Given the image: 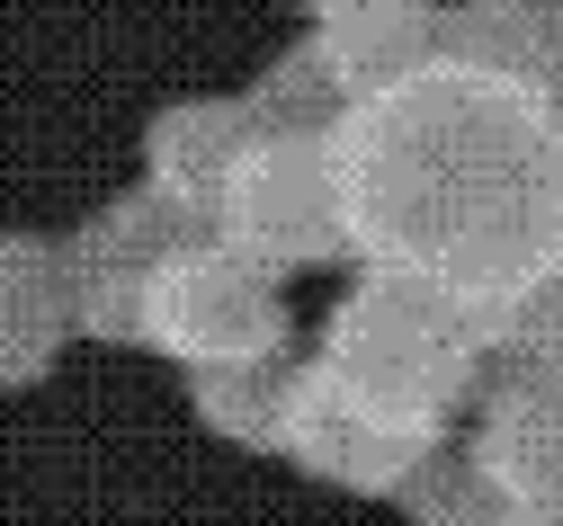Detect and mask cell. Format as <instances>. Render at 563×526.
Wrapping results in <instances>:
<instances>
[{"label": "cell", "instance_id": "cell-7", "mask_svg": "<svg viewBox=\"0 0 563 526\" xmlns=\"http://www.w3.org/2000/svg\"><path fill=\"white\" fill-rule=\"evenodd\" d=\"M277 456H287L296 473H313V482H331V491L394 500V491L420 473V456H430V446H411V437L376 428L367 411L331 402L313 374H305V357H296V402H287V446H277Z\"/></svg>", "mask_w": 563, "mask_h": 526}, {"label": "cell", "instance_id": "cell-9", "mask_svg": "<svg viewBox=\"0 0 563 526\" xmlns=\"http://www.w3.org/2000/svg\"><path fill=\"white\" fill-rule=\"evenodd\" d=\"M188 402H197L206 437L277 456V446H287V402H296V348L233 357V366H188Z\"/></svg>", "mask_w": 563, "mask_h": 526}, {"label": "cell", "instance_id": "cell-10", "mask_svg": "<svg viewBox=\"0 0 563 526\" xmlns=\"http://www.w3.org/2000/svg\"><path fill=\"white\" fill-rule=\"evenodd\" d=\"M251 134H260L251 108H170V116L153 125V188L179 197L188 214H206Z\"/></svg>", "mask_w": 563, "mask_h": 526}, {"label": "cell", "instance_id": "cell-3", "mask_svg": "<svg viewBox=\"0 0 563 526\" xmlns=\"http://www.w3.org/2000/svg\"><path fill=\"white\" fill-rule=\"evenodd\" d=\"M206 233L233 242L242 259H260L268 277H296V268L349 259L322 125H260V134L242 143V161L224 170L216 205H206Z\"/></svg>", "mask_w": 563, "mask_h": 526}, {"label": "cell", "instance_id": "cell-4", "mask_svg": "<svg viewBox=\"0 0 563 526\" xmlns=\"http://www.w3.org/2000/svg\"><path fill=\"white\" fill-rule=\"evenodd\" d=\"M134 348L170 357L179 374H188V366H233V357L296 348L287 286H277L260 259H242L233 242L197 233V242H188V250L162 268L153 304H144V339H134Z\"/></svg>", "mask_w": 563, "mask_h": 526}, {"label": "cell", "instance_id": "cell-12", "mask_svg": "<svg viewBox=\"0 0 563 526\" xmlns=\"http://www.w3.org/2000/svg\"><path fill=\"white\" fill-rule=\"evenodd\" d=\"M501 357H519V366H537V374H554V384H563V268H554V286L537 294V304L510 322Z\"/></svg>", "mask_w": 563, "mask_h": 526}, {"label": "cell", "instance_id": "cell-5", "mask_svg": "<svg viewBox=\"0 0 563 526\" xmlns=\"http://www.w3.org/2000/svg\"><path fill=\"white\" fill-rule=\"evenodd\" d=\"M206 233V214H188L179 197L162 188H134L117 205H99L73 242H63V268H73V313L90 339L108 348H134L144 339V304H153V286L162 268Z\"/></svg>", "mask_w": 563, "mask_h": 526}, {"label": "cell", "instance_id": "cell-8", "mask_svg": "<svg viewBox=\"0 0 563 526\" xmlns=\"http://www.w3.org/2000/svg\"><path fill=\"white\" fill-rule=\"evenodd\" d=\"M73 339H81V313H73L63 250L36 233H0V393L45 384Z\"/></svg>", "mask_w": 563, "mask_h": 526}, {"label": "cell", "instance_id": "cell-11", "mask_svg": "<svg viewBox=\"0 0 563 526\" xmlns=\"http://www.w3.org/2000/svg\"><path fill=\"white\" fill-rule=\"evenodd\" d=\"M411 526H519V500L492 482L465 446H430L420 456V473L394 491Z\"/></svg>", "mask_w": 563, "mask_h": 526}, {"label": "cell", "instance_id": "cell-6", "mask_svg": "<svg viewBox=\"0 0 563 526\" xmlns=\"http://www.w3.org/2000/svg\"><path fill=\"white\" fill-rule=\"evenodd\" d=\"M465 456L528 508L563 500V384L519 357H501V374H483V393L465 402Z\"/></svg>", "mask_w": 563, "mask_h": 526}, {"label": "cell", "instance_id": "cell-14", "mask_svg": "<svg viewBox=\"0 0 563 526\" xmlns=\"http://www.w3.org/2000/svg\"><path fill=\"white\" fill-rule=\"evenodd\" d=\"M519 526H563V500H554V508H528Z\"/></svg>", "mask_w": 563, "mask_h": 526}, {"label": "cell", "instance_id": "cell-13", "mask_svg": "<svg viewBox=\"0 0 563 526\" xmlns=\"http://www.w3.org/2000/svg\"><path fill=\"white\" fill-rule=\"evenodd\" d=\"M537 71H545V90L563 99V27H554V36H537Z\"/></svg>", "mask_w": 563, "mask_h": 526}, {"label": "cell", "instance_id": "cell-1", "mask_svg": "<svg viewBox=\"0 0 563 526\" xmlns=\"http://www.w3.org/2000/svg\"><path fill=\"white\" fill-rule=\"evenodd\" d=\"M358 268L465 304L492 348L563 268V99L545 71L430 45L322 125Z\"/></svg>", "mask_w": 563, "mask_h": 526}, {"label": "cell", "instance_id": "cell-2", "mask_svg": "<svg viewBox=\"0 0 563 526\" xmlns=\"http://www.w3.org/2000/svg\"><path fill=\"white\" fill-rule=\"evenodd\" d=\"M492 357L501 348L465 304H448L439 286H420L402 268H367L331 304L322 339L305 348V374L331 402L367 411L376 428H394L411 446H448V428L483 393Z\"/></svg>", "mask_w": 563, "mask_h": 526}]
</instances>
